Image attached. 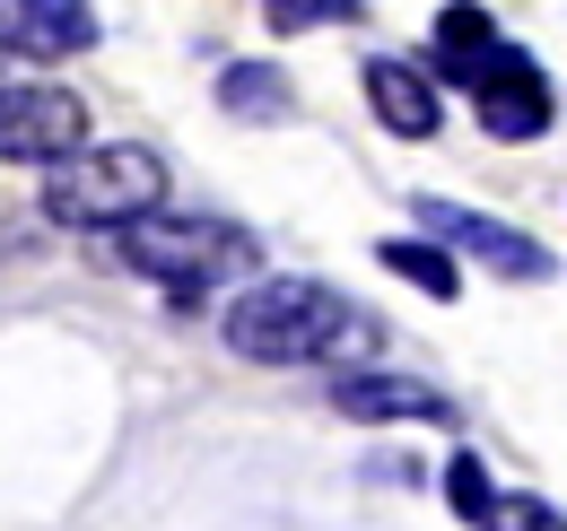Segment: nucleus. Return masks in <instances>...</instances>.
Listing matches in <instances>:
<instances>
[{"label": "nucleus", "instance_id": "nucleus-1", "mask_svg": "<svg viewBox=\"0 0 567 531\" xmlns=\"http://www.w3.org/2000/svg\"><path fill=\"white\" fill-rule=\"evenodd\" d=\"M218 332L236 357H254V366H323V357H358V348H375V314H358L341 288H323V279H254L227 314H218Z\"/></svg>", "mask_w": 567, "mask_h": 531}, {"label": "nucleus", "instance_id": "nucleus-2", "mask_svg": "<svg viewBox=\"0 0 567 531\" xmlns=\"http://www.w3.org/2000/svg\"><path fill=\"white\" fill-rule=\"evenodd\" d=\"M166 209V157L141 139H105V148H79L71 166L44 175V218L53 227H87V236H123L132 218Z\"/></svg>", "mask_w": 567, "mask_h": 531}, {"label": "nucleus", "instance_id": "nucleus-3", "mask_svg": "<svg viewBox=\"0 0 567 531\" xmlns=\"http://www.w3.org/2000/svg\"><path fill=\"white\" fill-rule=\"evenodd\" d=\"M123 262L175 288V296H202V288H227L262 262V244L236 227V218H202V209H148L123 227Z\"/></svg>", "mask_w": 567, "mask_h": 531}, {"label": "nucleus", "instance_id": "nucleus-4", "mask_svg": "<svg viewBox=\"0 0 567 531\" xmlns=\"http://www.w3.org/2000/svg\"><path fill=\"white\" fill-rule=\"evenodd\" d=\"M87 148V105L53 79H18L0 87V157L9 166H71Z\"/></svg>", "mask_w": 567, "mask_h": 531}, {"label": "nucleus", "instance_id": "nucleus-5", "mask_svg": "<svg viewBox=\"0 0 567 531\" xmlns=\"http://www.w3.org/2000/svg\"><path fill=\"white\" fill-rule=\"evenodd\" d=\"M420 227L436 244H454V253H472V262H489L497 279H550V244H533L524 227H506V218H481V209H454V200H420Z\"/></svg>", "mask_w": 567, "mask_h": 531}, {"label": "nucleus", "instance_id": "nucleus-6", "mask_svg": "<svg viewBox=\"0 0 567 531\" xmlns=\"http://www.w3.org/2000/svg\"><path fill=\"white\" fill-rule=\"evenodd\" d=\"M472 96H481V123H489L497 139H542V132H550V87H542V70L524 62L515 44L481 70Z\"/></svg>", "mask_w": 567, "mask_h": 531}, {"label": "nucleus", "instance_id": "nucleus-7", "mask_svg": "<svg viewBox=\"0 0 567 531\" xmlns=\"http://www.w3.org/2000/svg\"><path fill=\"white\" fill-rule=\"evenodd\" d=\"M332 409H341V418H367V427H384V418L445 427V418H454V400L436 393V384H420V375H375V366L341 375V384H332Z\"/></svg>", "mask_w": 567, "mask_h": 531}, {"label": "nucleus", "instance_id": "nucleus-8", "mask_svg": "<svg viewBox=\"0 0 567 531\" xmlns=\"http://www.w3.org/2000/svg\"><path fill=\"white\" fill-rule=\"evenodd\" d=\"M367 105H375V123L393 139H427L445 123V96H436V70L420 62H393V53H375L367 62Z\"/></svg>", "mask_w": 567, "mask_h": 531}, {"label": "nucleus", "instance_id": "nucleus-9", "mask_svg": "<svg viewBox=\"0 0 567 531\" xmlns=\"http://www.w3.org/2000/svg\"><path fill=\"white\" fill-rule=\"evenodd\" d=\"M427 53H436V79H463V87H481V70L506 53V35H497L489 9H472V0H454V9H436V35H427Z\"/></svg>", "mask_w": 567, "mask_h": 531}, {"label": "nucleus", "instance_id": "nucleus-10", "mask_svg": "<svg viewBox=\"0 0 567 531\" xmlns=\"http://www.w3.org/2000/svg\"><path fill=\"white\" fill-rule=\"evenodd\" d=\"M9 18H18V44L44 53V62H71V53L96 44V9L87 0H9Z\"/></svg>", "mask_w": 567, "mask_h": 531}, {"label": "nucleus", "instance_id": "nucleus-11", "mask_svg": "<svg viewBox=\"0 0 567 531\" xmlns=\"http://www.w3.org/2000/svg\"><path fill=\"white\" fill-rule=\"evenodd\" d=\"M375 262L393 270V279H411L420 296H436V305L463 288V270H454V253H445L436 236H384V244H375Z\"/></svg>", "mask_w": 567, "mask_h": 531}, {"label": "nucleus", "instance_id": "nucleus-12", "mask_svg": "<svg viewBox=\"0 0 567 531\" xmlns=\"http://www.w3.org/2000/svg\"><path fill=\"white\" fill-rule=\"evenodd\" d=\"M218 105L236 114V123H288V105H297V87H288L271 62H236L218 79Z\"/></svg>", "mask_w": 567, "mask_h": 531}, {"label": "nucleus", "instance_id": "nucleus-13", "mask_svg": "<svg viewBox=\"0 0 567 531\" xmlns=\"http://www.w3.org/2000/svg\"><path fill=\"white\" fill-rule=\"evenodd\" d=\"M445 506H454L472 531L497 514V488H489V470H481V454H454V462H445Z\"/></svg>", "mask_w": 567, "mask_h": 531}, {"label": "nucleus", "instance_id": "nucleus-14", "mask_svg": "<svg viewBox=\"0 0 567 531\" xmlns=\"http://www.w3.org/2000/svg\"><path fill=\"white\" fill-rule=\"evenodd\" d=\"M271 35H306V27H332V18H358V0H262Z\"/></svg>", "mask_w": 567, "mask_h": 531}, {"label": "nucleus", "instance_id": "nucleus-15", "mask_svg": "<svg viewBox=\"0 0 567 531\" xmlns=\"http://www.w3.org/2000/svg\"><path fill=\"white\" fill-rule=\"evenodd\" d=\"M481 531H567L559 506H542V497H497V514Z\"/></svg>", "mask_w": 567, "mask_h": 531}]
</instances>
